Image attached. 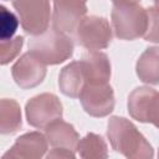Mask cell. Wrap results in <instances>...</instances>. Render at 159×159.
Wrapping results in <instances>:
<instances>
[{"label":"cell","mask_w":159,"mask_h":159,"mask_svg":"<svg viewBox=\"0 0 159 159\" xmlns=\"http://www.w3.org/2000/svg\"><path fill=\"white\" fill-rule=\"evenodd\" d=\"M107 137L112 148L130 159H152L154 149L138 128L124 117H111Z\"/></svg>","instance_id":"6da1fadb"},{"label":"cell","mask_w":159,"mask_h":159,"mask_svg":"<svg viewBox=\"0 0 159 159\" xmlns=\"http://www.w3.org/2000/svg\"><path fill=\"white\" fill-rule=\"evenodd\" d=\"M29 52L45 65H58L73 55L75 43L72 39L56 29H47L29 40Z\"/></svg>","instance_id":"7a4b0ae2"},{"label":"cell","mask_w":159,"mask_h":159,"mask_svg":"<svg viewBox=\"0 0 159 159\" xmlns=\"http://www.w3.org/2000/svg\"><path fill=\"white\" fill-rule=\"evenodd\" d=\"M112 27L119 40L132 41L143 37L147 30V9L139 4H114L111 12Z\"/></svg>","instance_id":"3957f363"},{"label":"cell","mask_w":159,"mask_h":159,"mask_svg":"<svg viewBox=\"0 0 159 159\" xmlns=\"http://www.w3.org/2000/svg\"><path fill=\"white\" fill-rule=\"evenodd\" d=\"M12 6L26 34L35 36L48 29L51 19L50 0H12Z\"/></svg>","instance_id":"277c9868"},{"label":"cell","mask_w":159,"mask_h":159,"mask_svg":"<svg viewBox=\"0 0 159 159\" xmlns=\"http://www.w3.org/2000/svg\"><path fill=\"white\" fill-rule=\"evenodd\" d=\"M73 34L76 42L91 51L107 48L112 41V27L108 20L96 15L84 16Z\"/></svg>","instance_id":"5b68a950"},{"label":"cell","mask_w":159,"mask_h":159,"mask_svg":"<svg viewBox=\"0 0 159 159\" xmlns=\"http://www.w3.org/2000/svg\"><path fill=\"white\" fill-rule=\"evenodd\" d=\"M62 113V103L53 93L37 94L29 99L25 106L27 123L39 129H45L52 122L61 119Z\"/></svg>","instance_id":"8992f818"},{"label":"cell","mask_w":159,"mask_h":159,"mask_svg":"<svg viewBox=\"0 0 159 159\" xmlns=\"http://www.w3.org/2000/svg\"><path fill=\"white\" fill-rule=\"evenodd\" d=\"M45 135L52 147L47 158H75L80 135L75 127L62 119H57L45 128Z\"/></svg>","instance_id":"52a82bcc"},{"label":"cell","mask_w":159,"mask_h":159,"mask_svg":"<svg viewBox=\"0 0 159 159\" xmlns=\"http://www.w3.org/2000/svg\"><path fill=\"white\" fill-rule=\"evenodd\" d=\"M128 113L133 119L159 129V92L145 86L133 89L128 97Z\"/></svg>","instance_id":"ba28073f"},{"label":"cell","mask_w":159,"mask_h":159,"mask_svg":"<svg viewBox=\"0 0 159 159\" xmlns=\"http://www.w3.org/2000/svg\"><path fill=\"white\" fill-rule=\"evenodd\" d=\"M81 104L91 117H107L113 112L116 99L112 86L107 83H87L80 94Z\"/></svg>","instance_id":"9c48e42d"},{"label":"cell","mask_w":159,"mask_h":159,"mask_svg":"<svg viewBox=\"0 0 159 159\" xmlns=\"http://www.w3.org/2000/svg\"><path fill=\"white\" fill-rule=\"evenodd\" d=\"M87 0H53V29L73 34L87 12Z\"/></svg>","instance_id":"30bf717a"},{"label":"cell","mask_w":159,"mask_h":159,"mask_svg":"<svg viewBox=\"0 0 159 159\" xmlns=\"http://www.w3.org/2000/svg\"><path fill=\"white\" fill-rule=\"evenodd\" d=\"M11 75L20 88L30 89L39 86L45 80L46 65L31 52H26L14 63L11 67Z\"/></svg>","instance_id":"8fae6325"},{"label":"cell","mask_w":159,"mask_h":159,"mask_svg":"<svg viewBox=\"0 0 159 159\" xmlns=\"http://www.w3.org/2000/svg\"><path fill=\"white\" fill-rule=\"evenodd\" d=\"M47 147L48 142L46 135L40 132H29L20 135L14 143V145L2 155V158L39 159L46 154Z\"/></svg>","instance_id":"7c38bea8"},{"label":"cell","mask_w":159,"mask_h":159,"mask_svg":"<svg viewBox=\"0 0 159 159\" xmlns=\"http://www.w3.org/2000/svg\"><path fill=\"white\" fill-rule=\"evenodd\" d=\"M86 73L87 83H107L111 78V62L101 51L88 50L80 60Z\"/></svg>","instance_id":"4fadbf2b"},{"label":"cell","mask_w":159,"mask_h":159,"mask_svg":"<svg viewBox=\"0 0 159 159\" xmlns=\"http://www.w3.org/2000/svg\"><path fill=\"white\" fill-rule=\"evenodd\" d=\"M86 84L87 78L81 61H72L61 70L58 76V87L65 96L78 98Z\"/></svg>","instance_id":"5bb4252c"},{"label":"cell","mask_w":159,"mask_h":159,"mask_svg":"<svg viewBox=\"0 0 159 159\" xmlns=\"http://www.w3.org/2000/svg\"><path fill=\"white\" fill-rule=\"evenodd\" d=\"M135 72L139 80L148 84H159V47H148L138 58Z\"/></svg>","instance_id":"9a60e30c"},{"label":"cell","mask_w":159,"mask_h":159,"mask_svg":"<svg viewBox=\"0 0 159 159\" xmlns=\"http://www.w3.org/2000/svg\"><path fill=\"white\" fill-rule=\"evenodd\" d=\"M22 124L21 108L15 99L2 98L0 102V132L1 134L16 133Z\"/></svg>","instance_id":"2e32d148"},{"label":"cell","mask_w":159,"mask_h":159,"mask_svg":"<svg viewBox=\"0 0 159 159\" xmlns=\"http://www.w3.org/2000/svg\"><path fill=\"white\" fill-rule=\"evenodd\" d=\"M77 153L81 158H108L107 143L96 133H87L80 139Z\"/></svg>","instance_id":"e0dca14e"},{"label":"cell","mask_w":159,"mask_h":159,"mask_svg":"<svg viewBox=\"0 0 159 159\" xmlns=\"http://www.w3.org/2000/svg\"><path fill=\"white\" fill-rule=\"evenodd\" d=\"M19 26V19L5 6L0 7V40H10Z\"/></svg>","instance_id":"ac0fdd59"},{"label":"cell","mask_w":159,"mask_h":159,"mask_svg":"<svg viewBox=\"0 0 159 159\" xmlns=\"http://www.w3.org/2000/svg\"><path fill=\"white\" fill-rule=\"evenodd\" d=\"M24 45V37L22 36H16L10 40H2L0 41V50H1V60L0 63L4 66L12 61L19 52L21 51Z\"/></svg>","instance_id":"d6986e66"},{"label":"cell","mask_w":159,"mask_h":159,"mask_svg":"<svg viewBox=\"0 0 159 159\" xmlns=\"http://www.w3.org/2000/svg\"><path fill=\"white\" fill-rule=\"evenodd\" d=\"M147 16H148V24L143 37L145 41L159 43V7L155 5L148 7Z\"/></svg>","instance_id":"ffe728a7"},{"label":"cell","mask_w":159,"mask_h":159,"mask_svg":"<svg viewBox=\"0 0 159 159\" xmlns=\"http://www.w3.org/2000/svg\"><path fill=\"white\" fill-rule=\"evenodd\" d=\"M140 0H112L113 5L114 4H138Z\"/></svg>","instance_id":"44dd1931"},{"label":"cell","mask_w":159,"mask_h":159,"mask_svg":"<svg viewBox=\"0 0 159 159\" xmlns=\"http://www.w3.org/2000/svg\"><path fill=\"white\" fill-rule=\"evenodd\" d=\"M154 4H155V6L159 7V0H154Z\"/></svg>","instance_id":"7402d4cb"},{"label":"cell","mask_w":159,"mask_h":159,"mask_svg":"<svg viewBox=\"0 0 159 159\" xmlns=\"http://www.w3.org/2000/svg\"><path fill=\"white\" fill-rule=\"evenodd\" d=\"M158 157H159V152H158Z\"/></svg>","instance_id":"603a6c76"}]
</instances>
